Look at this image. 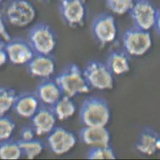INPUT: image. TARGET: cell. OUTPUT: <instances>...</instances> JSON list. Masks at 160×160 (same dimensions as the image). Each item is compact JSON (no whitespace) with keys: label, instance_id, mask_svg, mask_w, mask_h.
Wrapping results in <instances>:
<instances>
[{"label":"cell","instance_id":"obj_8","mask_svg":"<svg viewBox=\"0 0 160 160\" xmlns=\"http://www.w3.org/2000/svg\"><path fill=\"white\" fill-rule=\"evenodd\" d=\"M129 12L133 26L147 31L153 28L160 13L151 0H135Z\"/></svg>","mask_w":160,"mask_h":160},{"label":"cell","instance_id":"obj_2","mask_svg":"<svg viewBox=\"0 0 160 160\" xmlns=\"http://www.w3.org/2000/svg\"><path fill=\"white\" fill-rule=\"evenodd\" d=\"M54 80L62 95L70 98L88 92L90 90V86L83 75V71L77 64L74 63L66 66Z\"/></svg>","mask_w":160,"mask_h":160},{"label":"cell","instance_id":"obj_27","mask_svg":"<svg viewBox=\"0 0 160 160\" xmlns=\"http://www.w3.org/2000/svg\"><path fill=\"white\" fill-rule=\"evenodd\" d=\"M0 37L5 42H8L12 37L7 30L3 18L0 14Z\"/></svg>","mask_w":160,"mask_h":160},{"label":"cell","instance_id":"obj_22","mask_svg":"<svg viewBox=\"0 0 160 160\" xmlns=\"http://www.w3.org/2000/svg\"><path fill=\"white\" fill-rule=\"evenodd\" d=\"M17 93L15 89L9 87H0V116L6 114L12 108Z\"/></svg>","mask_w":160,"mask_h":160},{"label":"cell","instance_id":"obj_6","mask_svg":"<svg viewBox=\"0 0 160 160\" xmlns=\"http://www.w3.org/2000/svg\"><path fill=\"white\" fill-rule=\"evenodd\" d=\"M83 73L90 87L98 89H111L113 87V74L107 65L98 60L87 63Z\"/></svg>","mask_w":160,"mask_h":160},{"label":"cell","instance_id":"obj_31","mask_svg":"<svg viewBox=\"0 0 160 160\" xmlns=\"http://www.w3.org/2000/svg\"><path fill=\"white\" fill-rule=\"evenodd\" d=\"M3 0H0V3H1L2 2V1Z\"/></svg>","mask_w":160,"mask_h":160},{"label":"cell","instance_id":"obj_23","mask_svg":"<svg viewBox=\"0 0 160 160\" xmlns=\"http://www.w3.org/2000/svg\"><path fill=\"white\" fill-rule=\"evenodd\" d=\"M87 158L89 160H114L116 154L109 145L107 147L93 146L87 154Z\"/></svg>","mask_w":160,"mask_h":160},{"label":"cell","instance_id":"obj_28","mask_svg":"<svg viewBox=\"0 0 160 160\" xmlns=\"http://www.w3.org/2000/svg\"><path fill=\"white\" fill-rule=\"evenodd\" d=\"M8 60L6 51V42L0 39V67L3 66Z\"/></svg>","mask_w":160,"mask_h":160},{"label":"cell","instance_id":"obj_14","mask_svg":"<svg viewBox=\"0 0 160 160\" xmlns=\"http://www.w3.org/2000/svg\"><path fill=\"white\" fill-rule=\"evenodd\" d=\"M41 106V102L36 93L25 92L17 95L12 109L22 117L31 118Z\"/></svg>","mask_w":160,"mask_h":160},{"label":"cell","instance_id":"obj_29","mask_svg":"<svg viewBox=\"0 0 160 160\" xmlns=\"http://www.w3.org/2000/svg\"><path fill=\"white\" fill-rule=\"evenodd\" d=\"M160 14L157 15V18L155 19L154 24L153 28L154 29V31L156 32L157 33L159 34L160 33Z\"/></svg>","mask_w":160,"mask_h":160},{"label":"cell","instance_id":"obj_11","mask_svg":"<svg viewBox=\"0 0 160 160\" xmlns=\"http://www.w3.org/2000/svg\"><path fill=\"white\" fill-rule=\"evenodd\" d=\"M47 140L52 151L55 154H62L74 147L77 138L74 133L65 128L54 127L48 133Z\"/></svg>","mask_w":160,"mask_h":160},{"label":"cell","instance_id":"obj_30","mask_svg":"<svg viewBox=\"0 0 160 160\" xmlns=\"http://www.w3.org/2000/svg\"><path fill=\"white\" fill-rule=\"evenodd\" d=\"M42 1H45V2H47V1H49L51 0H41Z\"/></svg>","mask_w":160,"mask_h":160},{"label":"cell","instance_id":"obj_13","mask_svg":"<svg viewBox=\"0 0 160 160\" xmlns=\"http://www.w3.org/2000/svg\"><path fill=\"white\" fill-rule=\"evenodd\" d=\"M31 118L32 128L38 135L49 133L55 127L57 119L51 107L47 105H41Z\"/></svg>","mask_w":160,"mask_h":160},{"label":"cell","instance_id":"obj_5","mask_svg":"<svg viewBox=\"0 0 160 160\" xmlns=\"http://www.w3.org/2000/svg\"><path fill=\"white\" fill-rule=\"evenodd\" d=\"M122 42L125 51L128 54L140 56L147 53L151 47V34L149 31L133 26L125 31Z\"/></svg>","mask_w":160,"mask_h":160},{"label":"cell","instance_id":"obj_3","mask_svg":"<svg viewBox=\"0 0 160 160\" xmlns=\"http://www.w3.org/2000/svg\"><path fill=\"white\" fill-rule=\"evenodd\" d=\"M27 40L35 53L51 54L57 44L54 30L44 22H39L30 28Z\"/></svg>","mask_w":160,"mask_h":160},{"label":"cell","instance_id":"obj_26","mask_svg":"<svg viewBox=\"0 0 160 160\" xmlns=\"http://www.w3.org/2000/svg\"><path fill=\"white\" fill-rule=\"evenodd\" d=\"M20 135L21 139L28 140L34 138L35 137L36 132L32 127L24 126L21 128Z\"/></svg>","mask_w":160,"mask_h":160},{"label":"cell","instance_id":"obj_19","mask_svg":"<svg viewBox=\"0 0 160 160\" xmlns=\"http://www.w3.org/2000/svg\"><path fill=\"white\" fill-rule=\"evenodd\" d=\"M57 118L59 120L68 119L74 114L76 106L71 98L62 95L59 100L51 107Z\"/></svg>","mask_w":160,"mask_h":160},{"label":"cell","instance_id":"obj_15","mask_svg":"<svg viewBox=\"0 0 160 160\" xmlns=\"http://www.w3.org/2000/svg\"><path fill=\"white\" fill-rule=\"evenodd\" d=\"M79 136L82 142L87 145L101 147L109 145V131L105 126H86L80 130Z\"/></svg>","mask_w":160,"mask_h":160},{"label":"cell","instance_id":"obj_9","mask_svg":"<svg viewBox=\"0 0 160 160\" xmlns=\"http://www.w3.org/2000/svg\"><path fill=\"white\" fill-rule=\"evenodd\" d=\"M6 16L12 26L26 27L35 20L36 10L28 0H12L6 8Z\"/></svg>","mask_w":160,"mask_h":160},{"label":"cell","instance_id":"obj_18","mask_svg":"<svg viewBox=\"0 0 160 160\" xmlns=\"http://www.w3.org/2000/svg\"><path fill=\"white\" fill-rule=\"evenodd\" d=\"M106 65L113 74H125L130 68V61L128 54L125 51L112 52L108 56Z\"/></svg>","mask_w":160,"mask_h":160},{"label":"cell","instance_id":"obj_7","mask_svg":"<svg viewBox=\"0 0 160 160\" xmlns=\"http://www.w3.org/2000/svg\"><path fill=\"white\" fill-rule=\"evenodd\" d=\"M58 10L63 22L68 27L83 26L87 19L85 0H59Z\"/></svg>","mask_w":160,"mask_h":160},{"label":"cell","instance_id":"obj_17","mask_svg":"<svg viewBox=\"0 0 160 160\" xmlns=\"http://www.w3.org/2000/svg\"><path fill=\"white\" fill-rule=\"evenodd\" d=\"M36 94L41 103L49 107L55 104L62 96L55 80L48 78L39 83L36 88Z\"/></svg>","mask_w":160,"mask_h":160},{"label":"cell","instance_id":"obj_16","mask_svg":"<svg viewBox=\"0 0 160 160\" xmlns=\"http://www.w3.org/2000/svg\"><path fill=\"white\" fill-rule=\"evenodd\" d=\"M160 135L157 131L152 128H144L135 144L137 150L143 154L152 155L160 149Z\"/></svg>","mask_w":160,"mask_h":160},{"label":"cell","instance_id":"obj_24","mask_svg":"<svg viewBox=\"0 0 160 160\" xmlns=\"http://www.w3.org/2000/svg\"><path fill=\"white\" fill-rule=\"evenodd\" d=\"M135 0H105L107 8L117 15L125 14L130 10Z\"/></svg>","mask_w":160,"mask_h":160},{"label":"cell","instance_id":"obj_25","mask_svg":"<svg viewBox=\"0 0 160 160\" xmlns=\"http://www.w3.org/2000/svg\"><path fill=\"white\" fill-rule=\"evenodd\" d=\"M15 123L9 116H0V140L10 138L15 130Z\"/></svg>","mask_w":160,"mask_h":160},{"label":"cell","instance_id":"obj_12","mask_svg":"<svg viewBox=\"0 0 160 160\" xmlns=\"http://www.w3.org/2000/svg\"><path fill=\"white\" fill-rule=\"evenodd\" d=\"M26 65L28 72L35 77L48 78L56 70L55 59L51 54L35 53Z\"/></svg>","mask_w":160,"mask_h":160},{"label":"cell","instance_id":"obj_10","mask_svg":"<svg viewBox=\"0 0 160 160\" xmlns=\"http://www.w3.org/2000/svg\"><path fill=\"white\" fill-rule=\"evenodd\" d=\"M6 51L8 59L15 65L26 64L35 54L28 40L21 37L6 42Z\"/></svg>","mask_w":160,"mask_h":160},{"label":"cell","instance_id":"obj_1","mask_svg":"<svg viewBox=\"0 0 160 160\" xmlns=\"http://www.w3.org/2000/svg\"><path fill=\"white\" fill-rule=\"evenodd\" d=\"M110 117L109 105L103 98L90 96L83 100L79 110V117L86 126H105Z\"/></svg>","mask_w":160,"mask_h":160},{"label":"cell","instance_id":"obj_21","mask_svg":"<svg viewBox=\"0 0 160 160\" xmlns=\"http://www.w3.org/2000/svg\"><path fill=\"white\" fill-rule=\"evenodd\" d=\"M22 152L18 142L10 138L0 140V158L2 160H18Z\"/></svg>","mask_w":160,"mask_h":160},{"label":"cell","instance_id":"obj_4","mask_svg":"<svg viewBox=\"0 0 160 160\" xmlns=\"http://www.w3.org/2000/svg\"><path fill=\"white\" fill-rule=\"evenodd\" d=\"M117 24L112 14L103 12L95 15L91 24L92 35L100 46L113 42L117 35Z\"/></svg>","mask_w":160,"mask_h":160},{"label":"cell","instance_id":"obj_20","mask_svg":"<svg viewBox=\"0 0 160 160\" xmlns=\"http://www.w3.org/2000/svg\"><path fill=\"white\" fill-rule=\"evenodd\" d=\"M21 148L22 155L28 159H33L42 153L44 148L43 141L38 138H33L28 140H19L17 141Z\"/></svg>","mask_w":160,"mask_h":160}]
</instances>
